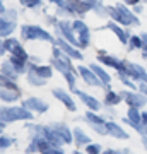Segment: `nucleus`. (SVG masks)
<instances>
[{"mask_svg": "<svg viewBox=\"0 0 147 154\" xmlns=\"http://www.w3.org/2000/svg\"><path fill=\"white\" fill-rule=\"evenodd\" d=\"M109 19L118 22L125 28H139L140 26V17L137 16L130 5H127L123 2H116L115 5H108Z\"/></svg>", "mask_w": 147, "mask_h": 154, "instance_id": "obj_1", "label": "nucleus"}, {"mask_svg": "<svg viewBox=\"0 0 147 154\" xmlns=\"http://www.w3.org/2000/svg\"><path fill=\"white\" fill-rule=\"evenodd\" d=\"M19 38L22 39V43L26 41H43V43L53 45L57 36L53 31L39 26V24H33V22H24L19 26Z\"/></svg>", "mask_w": 147, "mask_h": 154, "instance_id": "obj_2", "label": "nucleus"}, {"mask_svg": "<svg viewBox=\"0 0 147 154\" xmlns=\"http://www.w3.org/2000/svg\"><path fill=\"white\" fill-rule=\"evenodd\" d=\"M36 113H33L31 110L24 108L22 105H2L0 108V122H5V123H17V122H33L36 118Z\"/></svg>", "mask_w": 147, "mask_h": 154, "instance_id": "obj_3", "label": "nucleus"}, {"mask_svg": "<svg viewBox=\"0 0 147 154\" xmlns=\"http://www.w3.org/2000/svg\"><path fill=\"white\" fill-rule=\"evenodd\" d=\"M120 94L123 98V103L127 106H133V108H140L145 110L147 106V98L139 91V89H120Z\"/></svg>", "mask_w": 147, "mask_h": 154, "instance_id": "obj_4", "label": "nucleus"}, {"mask_svg": "<svg viewBox=\"0 0 147 154\" xmlns=\"http://www.w3.org/2000/svg\"><path fill=\"white\" fill-rule=\"evenodd\" d=\"M103 29L111 31V33L116 36V39H118L123 46H127V45H128V39H130V36L133 34V33H132V28H125V26H121V24L111 21V19H108V21H106V24L99 28V31H103Z\"/></svg>", "mask_w": 147, "mask_h": 154, "instance_id": "obj_5", "label": "nucleus"}, {"mask_svg": "<svg viewBox=\"0 0 147 154\" xmlns=\"http://www.w3.org/2000/svg\"><path fill=\"white\" fill-rule=\"evenodd\" d=\"M72 91L70 89H62V88H53L51 89V96H53L58 103L63 105L67 111H70V113H77V103L74 96H72Z\"/></svg>", "mask_w": 147, "mask_h": 154, "instance_id": "obj_6", "label": "nucleus"}, {"mask_svg": "<svg viewBox=\"0 0 147 154\" xmlns=\"http://www.w3.org/2000/svg\"><path fill=\"white\" fill-rule=\"evenodd\" d=\"M21 105L24 106V108H27V110H31L33 113H36L38 116L48 113V110H50L48 101H44V99L39 98V96H26V98L21 101Z\"/></svg>", "mask_w": 147, "mask_h": 154, "instance_id": "obj_7", "label": "nucleus"}, {"mask_svg": "<svg viewBox=\"0 0 147 154\" xmlns=\"http://www.w3.org/2000/svg\"><path fill=\"white\" fill-rule=\"evenodd\" d=\"M77 72H79V79H81L86 86L96 88V89H103L104 88V84L101 82V79L94 74V70L89 65H77Z\"/></svg>", "mask_w": 147, "mask_h": 154, "instance_id": "obj_8", "label": "nucleus"}, {"mask_svg": "<svg viewBox=\"0 0 147 154\" xmlns=\"http://www.w3.org/2000/svg\"><path fill=\"white\" fill-rule=\"evenodd\" d=\"M74 94L77 96L79 103H82V105L86 106V110L103 111V108H104L103 101H99V99L96 98V96H93V94H89L87 91H84V89H79V88H77L75 91H74Z\"/></svg>", "mask_w": 147, "mask_h": 154, "instance_id": "obj_9", "label": "nucleus"}, {"mask_svg": "<svg viewBox=\"0 0 147 154\" xmlns=\"http://www.w3.org/2000/svg\"><path fill=\"white\" fill-rule=\"evenodd\" d=\"M51 147V144L41 135H34V137H29L26 147H24V154H43L44 151H48Z\"/></svg>", "mask_w": 147, "mask_h": 154, "instance_id": "obj_10", "label": "nucleus"}, {"mask_svg": "<svg viewBox=\"0 0 147 154\" xmlns=\"http://www.w3.org/2000/svg\"><path fill=\"white\" fill-rule=\"evenodd\" d=\"M123 62H125L127 75H130L137 84L139 82H147V69L145 67L140 65V63H137V62L127 60V58H123Z\"/></svg>", "mask_w": 147, "mask_h": 154, "instance_id": "obj_11", "label": "nucleus"}, {"mask_svg": "<svg viewBox=\"0 0 147 154\" xmlns=\"http://www.w3.org/2000/svg\"><path fill=\"white\" fill-rule=\"evenodd\" d=\"M50 125L58 134V137L65 142V146H74V127H70L67 122H51Z\"/></svg>", "mask_w": 147, "mask_h": 154, "instance_id": "obj_12", "label": "nucleus"}, {"mask_svg": "<svg viewBox=\"0 0 147 154\" xmlns=\"http://www.w3.org/2000/svg\"><path fill=\"white\" fill-rule=\"evenodd\" d=\"M106 128H108V137L115 139V140H128L130 134L128 130H125L123 123L116 120H108L106 122Z\"/></svg>", "mask_w": 147, "mask_h": 154, "instance_id": "obj_13", "label": "nucleus"}, {"mask_svg": "<svg viewBox=\"0 0 147 154\" xmlns=\"http://www.w3.org/2000/svg\"><path fill=\"white\" fill-rule=\"evenodd\" d=\"M96 62H99L101 65H104L106 69H113L115 72L125 70V62L123 58L111 55V53H104V55H96Z\"/></svg>", "mask_w": 147, "mask_h": 154, "instance_id": "obj_14", "label": "nucleus"}, {"mask_svg": "<svg viewBox=\"0 0 147 154\" xmlns=\"http://www.w3.org/2000/svg\"><path fill=\"white\" fill-rule=\"evenodd\" d=\"M55 45H58L63 51H65L69 57H72L75 62H82L84 60V51H82L81 48H77L75 45H72L70 41H67V39L60 38V36H57V39H55Z\"/></svg>", "mask_w": 147, "mask_h": 154, "instance_id": "obj_15", "label": "nucleus"}, {"mask_svg": "<svg viewBox=\"0 0 147 154\" xmlns=\"http://www.w3.org/2000/svg\"><path fill=\"white\" fill-rule=\"evenodd\" d=\"M24 99L22 89H9V88H0V101L4 105H16Z\"/></svg>", "mask_w": 147, "mask_h": 154, "instance_id": "obj_16", "label": "nucleus"}, {"mask_svg": "<svg viewBox=\"0 0 147 154\" xmlns=\"http://www.w3.org/2000/svg\"><path fill=\"white\" fill-rule=\"evenodd\" d=\"M67 5L70 9V14H72V19H75V17H84L91 12L89 5L86 4V0H67Z\"/></svg>", "mask_w": 147, "mask_h": 154, "instance_id": "obj_17", "label": "nucleus"}, {"mask_svg": "<svg viewBox=\"0 0 147 154\" xmlns=\"http://www.w3.org/2000/svg\"><path fill=\"white\" fill-rule=\"evenodd\" d=\"M77 120L84 122V123H87V125H104V123L108 122V118H106V115L101 113V111L86 110V111H84V115L79 116Z\"/></svg>", "mask_w": 147, "mask_h": 154, "instance_id": "obj_18", "label": "nucleus"}, {"mask_svg": "<svg viewBox=\"0 0 147 154\" xmlns=\"http://www.w3.org/2000/svg\"><path fill=\"white\" fill-rule=\"evenodd\" d=\"M104 91V96H103V105L104 106H118L123 103V98H121L120 91H115L111 88V84L109 86H104L103 88Z\"/></svg>", "mask_w": 147, "mask_h": 154, "instance_id": "obj_19", "label": "nucleus"}, {"mask_svg": "<svg viewBox=\"0 0 147 154\" xmlns=\"http://www.w3.org/2000/svg\"><path fill=\"white\" fill-rule=\"evenodd\" d=\"M17 29H19V24L17 21H12L5 16H0V38H9V36H14Z\"/></svg>", "mask_w": 147, "mask_h": 154, "instance_id": "obj_20", "label": "nucleus"}, {"mask_svg": "<svg viewBox=\"0 0 147 154\" xmlns=\"http://www.w3.org/2000/svg\"><path fill=\"white\" fill-rule=\"evenodd\" d=\"M91 142H93L91 135H89L81 125L74 127V146H75L77 149H84L87 144H91Z\"/></svg>", "mask_w": 147, "mask_h": 154, "instance_id": "obj_21", "label": "nucleus"}, {"mask_svg": "<svg viewBox=\"0 0 147 154\" xmlns=\"http://www.w3.org/2000/svg\"><path fill=\"white\" fill-rule=\"evenodd\" d=\"M0 75L7 77V79H11V81H17V82H19V79H21L19 70L12 65V62L9 60V58L2 60V63H0Z\"/></svg>", "mask_w": 147, "mask_h": 154, "instance_id": "obj_22", "label": "nucleus"}, {"mask_svg": "<svg viewBox=\"0 0 147 154\" xmlns=\"http://www.w3.org/2000/svg\"><path fill=\"white\" fill-rule=\"evenodd\" d=\"M86 4L89 5L91 12H93V14H96L99 19H109L108 5L104 4V0H86Z\"/></svg>", "mask_w": 147, "mask_h": 154, "instance_id": "obj_23", "label": "nucleus"}, {"mask_svg": "<svg viewBox=\"0 0 147 154\" xmlns=\"http://www.w3.org/2000/svg\"><path fill=\"white\" fill-rule=\"evenodd\" d=\"M27 70H34L38 75H41L43 79H46V81H50L55 74V69H53L51 63H38V65H36V63H31V62H29Z\"/></svg>", "mask_w": 147, "mask_h": 154, "instance_id": "obj_24", "label": "nucleus"}, {"mask_svg": "<svg viewBox=\"0 0 147 154\" xmlns=\"http://www.w3.org/2000/svg\"><path fill=\"white\" fill-rule=\"evenodd\" d=\"M22 43L21 38H16V36H9V38H4L2 43H0V55L5 57V55H11L12 51Z\"/></svg>", "mask_w": 147, "mask_h": 154, "instance_id": "obj_25", "label": "nucleus"}, {"mask_svg": "<svg viewBox=\"0 0 147 154\" xmlns=\"http://www.w3.org/2000/svg\"><path fill=\"white\" fill-rule=\"evenodd\" d=\"M43 137L51 144V147H63V146H65V142L58 137V134L55 132L53 127L50 125V123H44V127H43Z\"/></svg>", "mask_w": 147, "mask_h": 154, "instance_id": "obj_26", "label": "nucleus"}, {"mask_svg": "<svg viewBox=\"0 0 147 154\" xmlns=\"http://www.w3.org/2000/svg\"><path fill=\"white\" fill-rule=\"evenodd\" d=\"M89 67H91V69L94 70V74L101 79V82H103L104 86H109V84H111L113 77H111V74L106 70V67H104V65H101L99 62H91V63H89Z\"/></svg>", "mask_w": 147, "mask_h": 154, "instance_id": "obj_27", "label": "nucleus"}, {"mask_svg": "<svg viewBox=\"0 0 147 154\" xmlns=\"http://www.w3.org/2000/svg\"><path fill=\"white\" fill-rule=\"evenodd\" d=\"M77 39H79V48L82 51L89 48L91 43H93V29H91V26L87 29H84V31H79L77 33Z\"/></svg>", "mask_w": 147, "mask_h": 154, "instance_id": "obj_28", "label": "nucleus"}, {"mask_svg": "<svg viewBox=\"0 0 147 154\" xmlns=\"http://www.w3.org/2000/svg\"><path fill=\"white\" fill-rule=\"evenodd\" d=\"M24 77H26L27 86H31V88H44V86L48 84L46 79H43L41 75H38L34 70H27V74Z\"/></svg>", "mask_w": 147, "mask_h": 154, "instance_id": "obj_29", "label": "nucleus"}, {"mask_svg": "<svg viewBox=\"0 0 147 154\" xmlns=\"http://www.w3.org/2000/svg\"><path fill=\"white\" fill-rule=\"evenodd\" d=\"M44 123H36V122H26L24 123V130H27V137H34V135H41L43 134Z\"/></svg>", "mask_w": 147, "mask_h": 154, "instance_id": "obj_30", "label": "nucleus"}, {"mask_svg": "<svg viewBox=\"0 0 147 154\" xmlns=\"http://www.w3.org/2000/svg\"><path fill=\"white\" fill-rule=\"evenodd\" d=\"M121 123L127 127H130L132 130H135L140 137H147V125H144V123H133V122H130L127 116H121Z\"/></svg>", "mask_w": 147, "mask_h": 154, "instance_id": "obj_31", "label": "nucleus"}, {"mask_svg": "<svg viewBox=\"0 0 147 154\" xmlns=\"http://www.w3.org/2000/svg\"><path fill=\"white\" fill-rule=\"evenodd\" d=\"M46 0H19V5L24 11H41Z\"/></svg>", "mask_w": 147, "mask_h": 154, "instance_id": "obj_32", "label": "nucleus"}, {"mask_svg": "<svg viewBox=\"0 0 147 154\" xmlns=\"http://www.w3.org/2000/svg\"><path fill=\"white\" fill-rule=\"evenodd\" d=\"M7 58L12 62V65L19 70V74H21V75H26V74H27V65H29V60H24V58H19V57H14V55H9Z\"/></svg>", "mask_w": 147, "mask_h": 154, "instance_id": "obj_33", "label": "nucleus"}, {"mask_svg": "<svg viewBox=\"0 0 147 154\" xmlns=\"http://www.w3.org/2000/svg\"><path fill=\"white\" fill-rule=\"evenodd\" d=\"M142 46H144V41H142L140 34H132L130 39H128V45L125 48H127V51H140Z\"/></svg>", "mask_w": 147, "mask_h": 154, "instance_id": "obj_34", "label": "nucleus"}, {"mask_svg": "<svg viewBox=\"0 0 147 154\" xmlns=\"http://www.w3.org/2000/svg\"><path fill=\"white\" fill-rule=\"evenodd\" d=\"M16 144H17V137L9 135V134H0V149L2 151H7V149H11Z\"/></svg>", "mask_w": 147, "mask_h": 154, "instance_id": "obj_35", "label": "nucleus"}, {"mask_svg": "<svg viewBox=\"0 0 147 154\" xmlns=\"http://www.w3.org/2000/svg\"><path fill=\"white\" fill-rule=\"evenodd\" d=\"M125 116L133 123H142V110L140 108H133V106H127Z\"/></svg>", "mask_w": 147, "mask_h": 154, "instance_id": "obj_36", "label": "nucleus"}, {"mask_svg": "<svg viewBox=\"0 0 147 154\" xmlns=\"http://www.w3.org/2000/svg\"><path fill=\"white\" fill-rule=\"evenodd\" d=\"M84 151L87 154H103L104 147H103V144H99V142H91L84 147Z\"/></svg>", "mask_w": 147, "mask_h": 154, "instance_id": "obj_37", "label": "nucleus"}, {"mask_svg": "<svg viewBox=\"0 0 147 154\" xmlns=\"http://www.w3.org/2000/svg\"><path fill=\"white\" fill-rule=\"evenodd\" d=\"M0 88H9V89H19V82L17 81H11V79H7V77H2L0 75Z\"/></svg>", "mask_w": 147, "mask_h": 154, "instance_id": "obj_38", "label": "nucleus"}, {"mask_svg": "<svg viewBox=\"0 0 147 154\" xmlns=\"http://www.w3.org/2000/svg\"><path fill=\"white\" fill-rule=\"evenodd\" d=\"M44 22H46V26H48V28L53 29L55 26L60 22V17L57 16L55 12H53V14H44Z\"/></svg>", "mask_w": 147, "mask_h": 154, "instance_id": "obj_39", "label": "nucleus"}, {"mask_svg": "<svg viewBox=\"0 0 147 154\" xmlns=\"http://www.w3.org/2000/svg\"><path fill=\"white\" fill-rule=\"evenodd\" d=\"M11 55H14V57H19V58H24V60H29V53H27L26 51V48H24V43H21L19 45V46H17L16 50H14V51H12Z\"/></svg>", "mask_w": 147, "mask_h": 154, "instance_id": "obj_40", "label": "nucleus"}, {"mask_svg": "<svg viewBox=\"0 0 147 154\" xmlns=\"http://www.w3.org/2000/svg\"><path fill=\"white\" fill-rule=\"evenodd\" d=\"M89 128H91L96 135L108 137V128H106V123H104V125H89Z\"/></svg>", "mask_w": 147, "mask_h": 154, "instance_id": "obj_41", "label": "nucleus"}, {"mask_svg": "<svg viewBox=\"0 0 147 154\" xmlns=\"http://www.w3.org/2000/svg\"><path fill=\"white\" fill-rule=\"evenodd\" d=\"M103 113L106 115V118H108V120H115V118L118 116V110H116V106H104Z\"/></svg>", "mask_w": 147, "mask_h": 154, "instance_id": "obj_42", "label": "nucleus"}, {"mask_svg": "<svg viewBox=\"0 0 147 154\" xmlns=\"http://www.w3.org/2000/svg\"><path fill=\"white\" fill-rule=\"evenodd\" d=\"M4 16L12 19V21H19V9H17V7H9Z\"/></svg>", "mask_w": 147, "mask_h": 154, "instance_id": "obj_43", "label": "nucleus"}, {"mask_svg": "<svg viewBox=\"0 0 147 154\" xmlns=\"http://www.w3.org/2000/svg\"><path fill=\"white\" fill-rule=\"evenodd\" d=\"M43 154H67L63 147H50L48 151H44Z\"/></svg>", "mask_w": 147, "mask_h": 154, "instance_id": "obj_44", "label": "nucleus"}, {"mask_svg": "<svg viewBox=\"0 0 147 154\" xmlns=\"http://www.w3.org/2000/svg\"><path fill=\"white\" fill-rule=\"evenodd\" d=\"M103 154H125L123 149H115V147H106L103 151Z\"/></svg>", "mask_w": 147, "mask_h": 154, "instance_id": "obj_45", "label": "nucleus"}, {"mask_svg": "<svg viewBox=\"0 0 147 154\" xmlns=\"http://www.w3.org/2000/svg\"><path fill=\"white\" fill-rule=\"evenodd\" d=\"M137 89H139V91H140V93L147 98V82H139V88H137Z\"/></svg>", "mask_w": 147, "mask_h": 154, "instance_id": "obj_46", "label": "nucleus"}, {"mask_svg": "<svg viewBox=\"0 0 147 154\" xmlns=\"http://www.w3.org/2000/svg\"><path fill=\"white\" fill-rule=\"evenodd\" d=\"M132 9H133V12H135L137 16H140L142 12H144V4H137V5H133Z\"/></svg>", "mask_w": 147, "mask_h": 154, "instance_id": "obj_47", "label": "nucleus"}, {"mask_svg": "<svg viewBox=\"0 0 147 154\" xmlns=\"http://www.w3.org/2000/svg\"><path fill=\"white\" fill-rule=\"evenodd\" d=\"M46 4H50V5H53V7H58V5H63L65 0H46Z\"/></svg>", "mask_w": 147, "mask_h": 154, "instance_id": "obj_48", "label": "nucleus"}, {"mask_svg": "<svg viewBox=\"0 0 147 154\" xmlns=\"http://www.w3.org/2000/svg\"><path fill=\"white\" fill-rule=\"evenodd\" d=\"M123 4H127V5H130V7H133V5H137V4H142V0H121Z\"/></svg>", "mask_w": 147, "mask_h": 154, "instance_id": "obj_49", "label": "nucleus"}, {"mask_svg": "<svg viewBox=\"0 0 147 154\" xmlns=\"http://www.w3.org/2000/svg\"><path fill=\"white\" fill-rule=\"evenodd\" d=\"M29 62L38 65V63H41V58H39V57H36V55H31V57H29Z\"/></svg>", "mask_w": 147, "mask_h": 154, "instance_id": "obj_50", "label": "nucleus"}, {"mask_svg": "<svg viewBox=\"0 0 147 154\" xmlns=\"http://www.w3.org/2000/svg\"><path fill=\"white\" fill-rule=\"evenodd\" d=\"M140 34V38H142V41H144V46H147V31H142V33H139ZM142 46V48H144Z\"/></svg>", "mask_w": 147, "mask_h": 154, "instance_id": "obj_51", "label": "nucleus"}, {"mask_svg": "<svg viewBox=\"0 0 147 154\" xmlns=\"http://www.w3.org/2000/svg\"><path fill=\"white\" fill-rule=\"evenodd\" d=\"M7 9H9V7H5V4L0 0V16H4V14L7 12Z\"/></svg>", "mask_w": 147, "mask_h": 154, "instance_id": "obj_52", "label": "nucleus"}, {"mask_svg": "<svg viewBox=\"0 0 147 154\" xmlns=\"http://www.w3.org/2000/svg\"><path fill=\"white\" fill-rule=\"evenodd\" d=\"M7 127H9V123H5V122H0V132L5 134L7 132Z\"/></svg>", "mask_w": 147, "mask_h": 154, "instance_id": "obj_53", "label": "nucleus"}, {"mask_svg": "<svg viewBox=\"0 0 147 154\" xmlns=\"http://www.w3.org/2000/svg\"><path fill=\"white\" fill-rule=\"evenodd\" d=\"M142 123L147 125V110H142Z\"/></svg>", "mask_w": 147, "mask_h": 154, "instance_id": "obj_54", "label": "nucleus"}, {"mask_svg": "<svg viewBox=\"0 0 147 154\" xmlns=\"http://www.w3.org/2000/svg\"><path fill=\"white\" fill-rule=\"evenodd\" d=\"M140 142H142V147L145 149V152H147V137H140Z\"/></svg>", "mask_w": 147, "mask_h": 154, "instance_id": "obj_55", "label": "nucleus"}, {"mask_svg": "<svg viewBox=\"0 0 147 154\" xmlns=\"http://www.w3.org/2000/svg\"><path fill=\"white\" fill-rule=\"evenodd\" d=\"M72 154H87V152L84 151V149H77V147H75L74 151H72Z\"/></svg>", "mask_w": 147, "mask_h": 154, "instance_id": "obj_56", "label": "nucleus"}, {"mask_svg": "<svg viewBox=\"0 0 147 154\" xmlns=\"http://www.w3.org/2000/svg\"><path fill=\"white\" fill-rule=\"evenodd\" d=\"M104 53H108L104 48H98V51H96V55H104Z\"/></svg>", "mask_w": 147, "mask_h": 154, "instance_id": "obj_57", "label": "nucleus"}, {"mask_svg": "<svg viewBox=\"0 0 147 154\" xmlns=\"http://www.w3.org/2000/svg\"><path fill=\"white\" fill-rule=\"evenodd\" d=\"M123 152H125V154H135L133 151H130L128 147H123Z\"/></svg>", "mask_w": 147, "mask_h": 154, "instance_id": "obj_58", "label": "nucleus"}]
</instances>
